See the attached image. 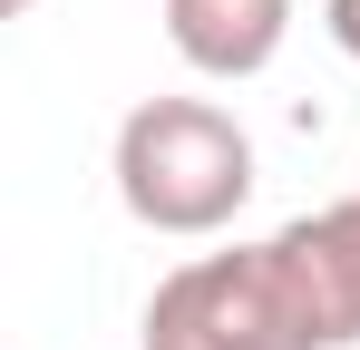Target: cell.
<instances>
[{"instance_id":"1","label":"cell","mask_w":360,"mask_h":350,"mask_svg":"<svg viewBox=\"0 0 360 350\" xmlns=\"http://www.w3.org/2000/svg\"><path fill=\"white\" fill-rule=\"evenodd\" d=\"M360 341V195L292 214L263 243L195 253L146 302L136 350H351Z\"/></svg>"},{"instance_id":"2","label":"cell","mask_w":360,"mask_h":350,"mask_svg":"<svg viewBox=\"0 0 360 350\" xmlns=\"http://www.w3.org/2000/svg\"><path fill=\"white\" fill-rule=\"evenodd\" d=\"M253 195V136L214 98H146L117 127V205L146 233H224Z\"/></svg>"},{"instance_id":"3","label":"cell","mask_w":360,"mask_h":350,"mask_svg":"<svg viewBox=\"0 0 360 350\" xmlns=\"http://www.w3.org/2000/svg\"><path fill=\"white\" fill-rule=\"evenodd\" d=\"M283 30H292V0H166V39H176V58L205 68V78L273 68Z\"/></svg>"},{"instance_id":"5","label":"cell","mask_w":360,"mask_h":350,"mask_svg":"<svg viewBox=\"0 0 360 350\" xmlns=\"http://www.w3.org/2000/svg\"><path fill=\"white\" fill-rule=\"evenodd\" d=\"M0 10H30V0H0Z\"/></svg>"},{"instance_id":"4","label":"cell","mask_w":360,"mask_h":350,"mask_svg":"<svg viewBox=\"0 0 360 350\" xmlns=\"http://www.w3.org/2000/svg\"><path fill=\"white\" fill-rule=\"evenodd\" d=\"M321 30L341 39V58H360V0H321Z\"/></svg>"}]
</instances>
